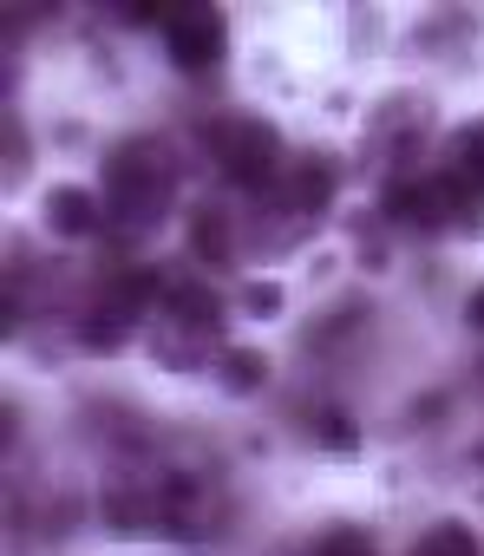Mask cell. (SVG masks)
Instances as JSON below:
<instances>
[{
	"label": "cell",
	"mask_w": 484,
	"mask_h": 556,
	"mask_svg": "<svg viewBox=\"0 0 484 556\" xmlns=\"http://www.w3.org/2000/svg\"><path fill=\"white\" fill-rule=\"evenodd\" d=\"M105 197L125 229H151L177 197V164L157 138H131L105 157Z\"/></svg>",
	"instance_id": "obj_1"
},
{
	"label": "cell",
	"mask_w": 484,
	"mask_h": 556,
	"mask_svg": "<svg viewBox=\"0 0 484 556\" xmlns=\"http://www.w3.org/2000/svg\"><path fill=\"white\" fill-rule=\"evenodd\" d=\"M464 197H471V190H464L458 177H412V184H393L380 210H393V216H406V223H419V229H438V223H451V210H458Z\"/></svg>",
	"instance_id": "obj_3"
},
{
	"label": "cell",
	"mask_w": 484,
	"mask_h": 556,
	"mask_svg": "<svg viewBox=\"0 0 484 556\" xmlns=\"http://www.w3.org/2000/svg\"><path fill=\"white\" fill-rule=\"evenodd\" d=\"M216 53H222V14L209 8V0H190V8H177V14H170V60L190 66V73H203Z\"/></svg>",
	"instance_id": "obj_4"
},
{
	"label": "cell",
	"mask_w": 484,
	"mask_h": 556,
	"mask_svg": "<svg viewBox=\"0 0 484 556\" xmlns=\"http://www.w3.org/2000/svg\"><path fill=\"white\" fill-rule=\"evenodd\" d=\"M315 432H321V445H334V452H354V445H360V432H354V419H347L341 406H328Z\"/></svg>",
	"instance_id": "obj_13"
},
{
	"label": "cell",
	"mask_w": 484,
	"mask_h": 556,
	"mask_svg": "<svg viewBox=\"0 0 484 556\" xmlns=\"http://www.w3.org/2000/svg\"><path fill=\"white\" fill-rule=\"evenodd\" d=\"M203 138H209V157H216V170L229 184H242V190H269L276 184V170H282L276 125H263V118H209Z\"/></svg>",
	"instance_id": "obj_2"
},
{
	"label": "cell",
	"mask_w": 484,
	"mask_h": 556,
	"mask_svg": "<svg viewBox=\"0 0 484 556\" xmlns=\"http://www.w3.org/2000/svg\"><path fill=\"white\" fill-rule=\"evenodd\" d=\"M216 367H222V387H235V393H256L263 387V354H250V348H229Z\"/></svg>",
	"instance_id": "obj_11"
},
{
	"label": "cell",
	"mask_w": 484,
	"mask_h": 556,
	"mask_svg": "<svg viewBox=\"0 0 484 556\" xmlns=\"http://www.w3.org/2000/svg\"><path fill=\"white\" fill-rule=\"evenodd\" d=\"M412 556H484L477 549V536H471V523H458V517H445V523H432L419 543H412Z\"/></svg>",
	"instance_id": "obj_10"
},
{
	"label": "cell",
	"mask_w": 484,
	"mask_h": 556,
	"mask_svg": "<svg viewBox=\"0 0 484 556\" xmlns=\"http://www.w3.org/2000/svg\"><path fill=\"white\" fill-rule=\"evenodd\" d=\"M190 249H196L203 262H229V255H235L229 216H222V210H196V216H190Z\"/></svg>",
	"instance_id": "obj_9"
},
{
	"label": "cell",
	"mask_w": 484,
	"mask_h": 556,
	"mask_svg": "<svg viewBox=\"0 0 484 556\" xmlns=\"http://www.w3.org/2000/svg\"><path fill=\"white\" fill-rule=\"evenodd\" d=\"M315 556H380V549H373L367 530H328V536L315 543Z\"/></svg>",
	"instance_id": "obj_12"
},
{
	"label": "cell",
	"mask_w": 484,
	"mask_h": 556,
	"mask_svg": "<svg viewBox=\"0 0 484 556\" xmlns=\"http://www.w3.org/2000/svg\"><path fill=\"white\" fill-rule=\"evenodd\" d=\"M464 321H471V328H484V289H477V295L464 302Z\"/></svg>",
	"instance_id": "obj_15"
},
{
	"label": "cell",
	"mask_w": 484,
	"mask_h": 556,
	"mask_svg": "<svg viewBox=\"0 0 484 556\" xmlns=\"http://www.w3.org/2000/svg\"><path fill=\"white\" fill-rule=\"evenodd\" d=\"M282 170H289V184H295V203H302V210H321V203L334 197V170H328L315 151H308V157H289Z\"/></svg>",
	"instance_id": "obj_8"
},
{
	"label": "cell",
	"mask_w": 484,
	"mask_h": 556,
	"mask_svg": "<svg viewBox=\"0 0 484 556\" xmlns=\"http://www.w3.org/2000/svg\"><path fill=\"white\" fill-rule=\"evenodd\" d=\"M242 302H250L256 315H269V308H282V289L276 282H250V295H242Z\"/></svg>",
	"instance_id": "obj_14"
},
{
	"label": "cell",
	"mask_w": 484,
	"mask_h": 556,
	"mask_svg": "<svg viewBox=\"0 0 484 556\" xmlns=\"http://www.w3.org/2000/svg\"><path fill=\"white\" fill-rule=\"evenodd\" d=\"M47 223H53L60 236H92V229H99V203H92V190H79V184H53V190H47Z\"/></svg>",
	"instance_id": "obj_5"
},
{
	"label": "cell",
	"mask_w": 484,
	"mask_h": 556,
	"mask_svg": "<svg viewBox=\"0 0 484 556\" xmlns=\"http://www.w3.org/2000/svg\"><path fill=\"white\" fill-rule=\"evenodd\" d=\"M164 308H170V321H177V328H190V334H209V328H216V315H222V302H216L209 289H196V282L164 289Z\"/></svg>",
	"instance_id": "obj_7"
},
{
	"label": "cell",
	"mask_w": 484,
	"mask_h": 556,
	"mask_svg": "<svg viewBox=\"0 0 484 556\" xmlns=\"http://www.w3.org/2000/svg\"><path fill=\"white\" fill-rule=\"evenodd\" d=\"M445 177H458L471 197L484 190V118H471V125L451 131V144H445Z\"/></svg>",
	"instance_id": "obj_6"
}]
</instances>
